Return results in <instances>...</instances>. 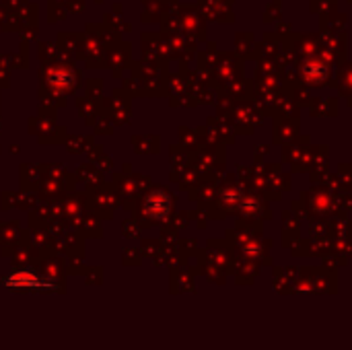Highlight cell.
Listing matches in <instances>:
<instances>
[{
    "mask_svg": "<svg viewBox=\"0 0 352 350\" xmlns=\"http://www.w3.org/2000/svg\"><path fill=\"white\" fill-rule=\"evenodd\" d=\"M4 285H10V287H47L45 283H39L33 274H14L12 278H6Z\"/></svg>",
    "mask_w": 352,
    "mask_h": 350,
    "instance_id": "cell-1",
    "label": "cell"
}]
</instances>
